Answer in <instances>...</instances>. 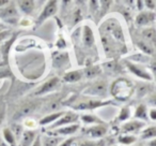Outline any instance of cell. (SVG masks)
I'll use <instances>...</instances> for the list:
<instances>
[{"label": "cell", "mask_w": 156, "mask_h": 146, "mask_svg": "<svg viewBox=\"0 0 156 146\" xmlns=\"http://www.w3.org/2000/svg\"><path fill=\"white\" fill-rule=\"evenodd\" d=\"M134 92L132 83L125 79H119L111 86V95L118 100H127Z\"/></svg>", "instance_id": "cell-1"}, {"label": "cell", "mask_w": 156, "mask_h": 146, "mask_svg": "<svg viewBox=\"0 0 156 146\" xmlns=\"http://www.w3.org/2000/svg\"><path fill=\"white\" fill-rule=\"evenodd\" d=\"M86 95L94 97H105L107 95V83L104 81H96L86 89Z\"/></svg>", "instance_id": "cell-2"}, {"label": "cell", "mask_w": 156, "mask_h": 146, "mask_svg": "<svg viewBox=\"0 0 156 146\" xmlns=\"http://www.w3.org/2000/svg\"><path fill=\"white\" fill-rule=\"evenodd\" d=\"M57 9H58V6H57V1H48L47 5L45 6V8L43 9L42 13L40 14L39 18H37V24H42L45 20H47L48 17L55 15L57 13Z\"/></svg>", "instance_id": "cell-3"}, {"label": "cell", "mask_w": 156, "mask_h": 146, "mask_svg": "<svg viewBox=\"0 0 156 146\" xmlns=\"http://www.w3.org/2000/svg\"><path fill=\"white\" fill-rule=\"evenodd\" d=\"M79 119L77 114L72 113V112H67V113H63V115L60 117V119H58L51 127L50 129H57L59 127L63 126V125L66 124H76L77 120Z\"/></svg>", "instance_id": "cell-4"}, {"label": "cell", "mask_w": 156, "mask_h": 146, "mask_svg": "<svg viewBox=\"0 0 156 146\" xmlns=\"http://www.w3.org/2000/svg\"><path fill=\"white\" fill-rule=\"evenodd\" d=\"M107 126L104 124H98L91 126L86 130V134L92 139H101L107 133Z\"/></svg>", "instance_id": "cell-5"}, {"label": "cell", "mask_w": 156, "mask_h": 146, "mask_svg": "<svg viewBox=\"0 0 156 146\" xmlns=\"http://www.w3.org/2000/svg\"><path fill=\"white\" fill-rule=\"evenodd\" d=\"M126 67H127L128 70H129L132 73H134L136 77H140V79H142V80H147V81L152 80L151 75H150L145 70H143L142 68L136 66L135 63L129 62V61H126Z\"/></svg>", "instance_id": "cell-6"}, {"label": "cell", "mask_w": 156, "mask_h": 146, "mask_svg": "<svg viewBox=\"0 0 156 146\" xmlns=\"http://www.w3.org/2000/svg\"><path fill=\"white\" fill-rule=\"evenodd\" d=\"M143 126H144V124H143L142 122L132 120V122H127L122 125L121 130L123 133H136V132H138Z\"/></svg>", "instance_id": "cell-7"}, {"label": "cell", "mask_w": 156, "mask_h": 146, "mask_svg": "<svg viewBox=\"0 0 156 146\" xmlns=\"http://www.w3.org/2000/svg\"><path fill=\"white\" fill-rule=\"evenodd\" d=\"M155 14L154 12H141L136 16V23L139 26H145L154 22Z\"/></svg>", "instance_id": "cell-8"}, {"label": "cell", "mask_w": 156, "mask_h": 146, "mask_svg": "<svg viewBox=\"0 0 156 146\" xmlns=\"http://www.w3.org/2000/svg\"><path fill=\"white\" fill-rule=\"evenodd\" d=\"M58 84H59L58 77H52V79H49L47 82H45V83L40 87V89L35 92V95H37V96H40V95H44V94H46V92H51L54 88L57 87Z\"/></svg>", "instance_id": "cell-9"}, {"label": "cell", "mask_w": 156, "mask_h": 146, "mask_svg": "<svg viewBox=\"0 0 156 146\" xmlns=\"http://www.w3.org/2000/svg\"><path fill=\"white\" fill-rule=\"evenodd\" d=\"M35 137H37V134H35L34 131H24L22 134V137H20L18 146H31L33 141H34Z\"/></svg>", "instance_id": "cell-10"}, {"label": "cell", "mask_w": 156, "mask_h": 146, "mask_svg": "<svg viewBox=\"0 0 156 146\" xmlns=\"http://www.w3.org/2000/svg\"><path fill=\"white\" fill-rule=\"evenodd\" d=\"M106 103L101 102V101H96V100H89V101H85V102H81L79 104H77L75 107V109L77 110H92L95 109V107H102V105H105Z\"/></svg>", "instance_id": "cell-11"}, {"label": "cell", "mask_w": 156, "mask_h": 146, "mask_svg": "<svg viewBox=\"0 0 156 146\" xmlns=\"http://www.w3.org/2000/svg\"><path fill=\"white\" fill-rule=\"evenodd\" d=\"M78 129H79V125L73 124L66 127H62V128L55 129V133L58 135H69V134H74L75 132H77Z\"/></svg>", "instance_id": "cell-12"}, {"label": "cell", "mask_w": 156, "mask_h": 146, "mask_svg": "<svg viewBox=\"0 0 156 146\" xmlns=\"http://www.w3.org/2000/svg\"><path fill=\"white\" fill-rule=\"evenodd\" d=\"M18 8L22 12H24L25 14H31L34 10V1L32 0H24V1H18Z\"/></svg>", "instance_id": "cell-13"}, {"label": "cell", "mask_w": 156, "mask_h": 146, "mask_svg": "<svg viewBox=\"0 0 156 146\" xmlns=\"http://www.w3.org/2000/svg\"><path fill=\"white\" fill-rule=\"evenodd\" d=\"M83 43H85L86 46L90 47V46L93 45V43H94V36H93V32H92L91 28H90L89 26H85V27H83Z\"/></svg>", "instance_id": "cell-14"}, {"label": "cell", "mask_w": 156, "mask_h": 146, "mask_svg": "<svg viewBox=\"0 0 156 146\" xmlns=\"http://www.w3.org/2000/svg\"><path fill=\"white\" fill-rule=\"evenodd\" d=\"M83 77V72L81 71H71L67 72L66 74L63 77V80L67 83H75V82L79 81Z\"/></svg>", "instance_id": "cell-15"}, {"label": "cell", "mask_w": 156, "mask_h": 146, "mask_svg": "<svg viewBox=\"0 0 156 146\" xmlns=\"http://www.w3.org/2000/svg\"><path fill=\"white\" fill-rule=\"evenodd\" d=\"M63 115L62 112H58V113H52V114H49V115L45 116L44 118H42L40 120V125L42 126H45V125H48V124H54V122H57L61 116Z\"/></svg>", "instance_id": "cell-16"}, {"label": "cell", "mask_w": 156, "mask_h": 146, "mask_svg": "<svg viewBox=\"0 0 156 146\" xmlns=\"http://www.w3.org/2000/svg\"><path fill=\"white\" fill-rule=\"evenodd\" d=\"M3 137H5V141L10 146H17V144H16V137L10 128H5L3 130Z\"/></svg>", "instance_id": "cell-17"}, {"label": "cell", "mask_w": 156, "mask_h": 146, "mask_svg": "<svg viewBox=\"0 0 156 146\" xmlns=\"http://www.w3.org/2000/svg\"><path fill=\"white\" fill-rule=\"evenodd\" d=\"M61 143V137H46L42 142V146H59Z\"/></svg>", "instance_id": "cell-18"}, {"label": "cell", "mask_w": 156, "mask_h": 146, "mask_svg": "<svg viewBox=\"0 0 156 146\" xmlns=\"http://www.w3.org/2000/svg\"><path fill=\"white\" fill-rule=\"evenodd\" d=\"M155 137H156V128L154 126L145 129L142 132V134H141V137L144 140H150V139L153 140L155 139Z\"/></svg>", "instance_id": "cell-19"}, {"label": "cell", "mask_w": 156, "mask_h": 146, "mask_svg": "<svg viewBox=\"0 0 156 146\" xmlns=\"http://www.w3.org/2000/svg\"><path fill=\"white\" fill-rule=\"evenodd\" d=\"M136 141V137L133 134H125V135H121L119 137V142L123 145H129V144H133Z\"/></svg>", "instance_id": "cell-20"}, {"label": "cell", "mask_w": 156, "mask_h": 146, "mask_svg": "<svg viewBox=\"0 0 156 146\" xmlns=\"http://www.w3.org/2000/svg\"><path fill=\"white\" fill-rule=\"evenodd\" d=\"M135 117L137 118H143V119H147V107L143 104L138 105L136 110V113H135Z\"/></svg>", "instance_id": "cell-21"}, {"label": "cell", "mask_w": 156, "mask_h": 146, "mask_svg": "<svg viewBox=\"0 0 156 146\" xmlns=\"http://www.w3.org/2000/svg\"><path fill=\"white\" fill-rule=\"evenodd\" d=\"M78 146H105L104 140L100 141H81L78 144Z\"/></svg>", "instance_id": "cell-22"}, {"label": "cell", "mask_w": 156, "mask_h": 146, "mask_svg": "<svg viewBox=\"0 0 156 146\" xmlns=\"http://www.w3.org/2000/svg\"><path fill=\"white\" fill-rule=\"evenodd\" d=\"M86 77H94L100 73V68L93 66V67H89L86 69Z\"/></svg>", "instance_id": "cell-23"}, {"label": "cell", "mask_w": 156, "mask_h": 146, "mask_svg": "<svg viewBox=\"0 0 156 146\" xmlns=\"http://www.w3.org/2000/svg\"><path fill=\"white\" fill-rule=\"evenodd\" d=\"M1 13H2V17L10 18V17H12V16H15L16 13H17V11H16L14 6H9V7H8L3 12H1Z\"/></svg>", "instance_id": "cell-24"}, {"label": "cell", "mask_w": 156, "mask_h": 146, "mask_svg": "<svg viewBox=\"0 0 156 146\" xmlns=\"http://www.w3.org/2000/svg\"><path fill=\"white\" fill-rule=\"evenodd\" d=\"M138 47L140 48L142 52H144L145 54L152 55L154 53V50L150 44H147L145 42H138Z\"/></svg>", "instance_id": "cell-25"}, {"label": "cell", "mask_w": 156, "mask_h": 146, "mask_svg": "<svg viewBox=\"0 0 156 146\" xmlns=\"http://www.w3.org/2000/svg\"><path fill=\"white\" fill-rule=\"evenodd\" d=\"M81 120H83V122H86V124H94V122H95V124L96 122L102 124V122L93 115H83L81 116Z\"/></svg>", "instance_id": "cell-26"}, {"label": "cell", "mask_w": 156, "mask_h": 146, "mask_svg": "<svg viewBox=\"0 0 156 146\" xmlns=\"http://www.w3.org/2000/svg\"><path fill=\"white\" fill-rule=\"evenodd\" d=\"M143 36L147 38L149 41H155V30L153 28H147L143 30Z\"/></svg>", "instance_id": "cell-27"}, {"label": "cell", "mask_w": 156, "mask_h": 146, "mask_svg": "<svg viewBox=\"0 0 156 146\" xmlns=\"http://www.w3.org/2000/svg\"><path fill=\"white\" fill-rule=\"evenodd\" d=\"M130 116V111L127 107H123L120 112V115H119V119L120 120H126L128 117Z\"/></svg>", "instance_id": "cell-28"}, {"label": "cell", "mask_w": 156, "mask_h": 146, "mask_svg": "<svg viewBox=\"0 0 156 146\" xmlns=\"http://www.w3.org/2000/svg\"><path fill=\"white\" fill-rule=\"evenodd\" d=\"M11 77V71L8 68H0V79Z\"/></svg>", "instance_id": "cell-29"}, {"label": "cell", "mask_w": 156, "mask_h": 146, "mask_svg": "<svg viewBox=\"0 0 156 146\" xmlns=\"http://www.w3.org/2000/svg\"><path fill=\"white\" fill-rule=\"evenodd\" d=\"M74 141H75L74 139H66L65 141H63L62 143H60L59 146H72L74 143Z\"/></svg>", "instance_id": "cell-30"}, {"label": "cell", "mask_w": 156, "mask_h": 146, "mask_svg": "<svg viewBox=\"0 0 156 146\" xmlns=\"http://www.w3.org/2000/svg\"><path fill=\"white\" fill-rule=\"evenodd\" d=\"M31 146H42V140H41V137H40V135L35 137L34 141H33V143Z\"/></svg>", "instance_id": "cell-31"}, {"label": "cell", "mask_w": 156, "mask_h": 146, "mask_svg": "<svg viewBox=\"0 0 156 146\" xmlns=\"http://www.w3.org/2000/svg\"><path fill=\"white\" fill-rule=\"evenodd\" d=\"M155 1H151V0H149V1H145V6H147V8H149V9L151 10H154L155 9Z\"/></svg>", "instance_id": "cell-32"}, {"label": "cell", "mask_w": 156, "mask_h": 146, "mask_svg": "<svg viewBox=\"0 0 156 146\" xmlns=\"http://www.w3.org/2000/svg\"><path fill=\"white\" fill-rule=\"evenodd\" d=\"M32 109H33L32 107H23V109H22V114H23V115H27V114L30 113V111Z\"/></svg>", "instance_id": "cell-33"}, {"label": "cell", "mask_w": 156, "mask_h": 146, "mask_svg": "<svg viewBox=\"0 0 156 146\" xmlns=\"http://www.w3.org/2000/svg\"><path fill=\"white\" fill-rule=\"evenodd\" d=\"M150 117H151L152 120L156 119V111H155V109H152L151 111H150Z\"/></svg>", "instance_id": "cell-34"}, {"label": "cell", "mask_w": 156, "mask_h": 146, "mask_svg": "<svg viewBox=\"0 0 156 146\" xmlns=\"http://www.w3.org/2000/svg\"><path fill=\"white\" fill-rule=\"evenodd\" d=\"M8 3H10V1H8V0H0V7H5Z\"/></svg>", "instance_id": "cell-35"}, {"label": "cell", "mask_w": 156, "mask_h": 146, "mask_svg": "<svg viewBox=\"0 0 156 146\" xmlns=\"http://www.w3.org/2000/svg\"><path fill=\"white\" fill-rule=\"evenodd\" d=\"M155 144H156V142H155V140L153 139V140H152V141L149 143V146H155Z\"/></svg>", "instance_id": "cell-36"}, {"label": "cell", "mask_w": 156, "mask_h": 146, "mask_svg": "<svg viewBox=\"0 0 156 146\" xmlns=\"http://www.w3.org/2000/svg\"><path fill=\"white\" fill-rule=\"evenodd\" d=\"M0 146H8L5 143H3V142H0Z\"/></svg>", "instance_id": "cell-37"}, {"label": "cell", "mask_w": 156, "mask_h": 146, "mask_svg": "<svg viewBox=\"0 0 156 146\" xmlns=\"http://www.w3.org/2000/svg\"><path fill=\"white\" fill-rule=\"evenodd\" d=\"M137 146H145V145H143V144H140V145H137Z\"/></svg>", "instance_id": "cell-38"}, {"label": "cell", "mask_w": 156, "mask_h": 146, "mask_svg": "<svg viewBox=\"0 0 156 146\" xmlns=\"http://www.w3.org/2000/svg\"><path fill=\"white\" fill-rule=\"evenodd\" d=\"M0 122H1V116H0Z\"/></svg>", "instance_id": "cell-39"}]
</instances>
